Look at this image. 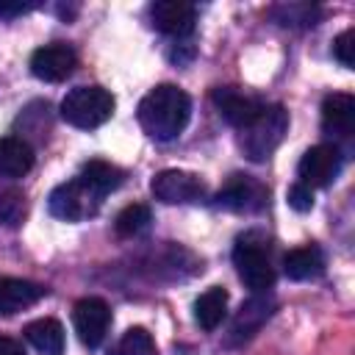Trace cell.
Listing matches in <instances>:
<instances>
[{"instance_id": "1", "label": "cell", "mask_w": 355, "mask_h": 355, "mask_svg": "<svg viewBox=\"0 0 355 355\" xmlns=\"http://www.w3.org/2000/svg\"><path fill=\"white\" fill-rule=\"evenodd\" d=\"M136 116L147 136H153L158 141H172L189 125L191 97L183 89H178L175 83H161L141 97Z\"/></svg>"}, {"instance_id": "2", "label": "cell", "mask_w": 355, "mask_h": 355, "mask_svg": "<svg viewBox=\"0 0 355 355\" xmlns=\"http://www.w3.org/2000/svg\"><path fill=\"white\" fill-rule=\"evenodd\" d=\"M233 266H236L241 283L255 294H266L275 286V266L269 258V241L261 233H244L236 239Z\"/></svg>"}, {"instance_id": "3", "label": "cell", "mask_w": 355, "mask_h": 355, "mask_svg": "<svg viewBox=\"0 0 355 355\" xmlns=\"http://www.w3.org/2000/svg\"><path fill=\"white\" fill-rule=\"evenodd\" d=\"M116 108V100L108 89L103 86H78V89H69L61 100V119L72 128H80V130H92V128H100L111 119Z\"/></svg>"}, {"instance_id": "4", "label": "cell", "mask_w": 355, "mask_h": 355, "mask_svg": "<svg viewBox=\"0 0 355 355\" xmlns=\"http://www.w3.org/2000/svg\"><path fill=\"white\" fill-rule=\"evenodd\" d=\"M286 130H288V111L280 103H275V105H266L252 125L239 130L241 133L239 144L250 161H266L280 147Z\"/></svg>"}, {"instance_id": "5", "label": "cell", "mask_w": 355, "mask_h": 355, "mask_svg": "<svg viewBox=\"0 0 355 355\" xmlns=\"http://www.w3.org/2000/svg\"><path fill=\"white\" fill-rule=\"evenodd\" d=\"M100 205H103V197L80 175H75L67 183H58L47 197L50 214L64 222H80L86 216H94L100 211Z\"/></svg>"}, {"instance_id": "6", "label": "cell", "mask_w": 355, "mask_h": 355, "mask_svg": "<svg viewBox=\"0 0 355 355\" xmlns=\"http://www.w3.org/2000/svg\"><path fill=\"white\" fill-rule=\"evenodd\" d=\"M266 200H269V189L261 180L250 175H233L216 191L214 205L225 211H236V214H258L266 208Z\"/></svg>"}, {"instance_id": "7", "label": "cell", "mask_w": 355, "mask_h": 355, "mask_svg": "<svg viewBox=\"0 0 355 355\" xmlns=\"http://www.w3.org/2000/svg\"><path fill=\"white\" fill-rule=\"evenodd\" d=\"M150 191L155 200L166 202V205H189V202H200L205 200V183L200 180V175L194 172H183V169H164L153 178Z\"/></svg>"}, {"instance_id": "8", "label": "cell", "mask_w": 355, "mask_h": 355, "mask_svg": "<svg viewBox=\"0 0 355 355\" xmlns=\"http://www.w3.org/2000/svg\"><path fill=\"white\" fill-rule=\"evenodd\" d=\"M72 324L83 347L97 349L105 341V333L111 327V308L100 297H83L72 308Z\"/></svg>"}, {"instance_id": "9", "label": "cell", "mask_w": 355, "mask_h": 355, "mask_svg": "<svg viewBox=\"0 0 355 355\" xmlns=\"http://www.w3.org/2000/svg\"><path fill=\"white\" fill-rule=\"evenodd\" d=\"M211 100H214L219 116L227 125H233L236 130H244L247 125H252L261 116V111L266 108L263 100H258V97L236 89V86H219V89H214L211 92Z\"/></svg>"}, {"instance_id": "10", "label": "cell", "mask_w": 355, "mask_h": 355, "mask_svg": "<svg viewBox=\"0 0 355 355\" xmlns=\"http://www.w3.org/2000/svg\"><path fill=\"white\" fill-rule=\"evenodd\" d=\"M341 172V150L336 144H316L300 158L297 175L308 189H327Z\"/></svg>"}, {"instance_id": "11", "label": "cell", "mask_w": 355, "mask_h": 355, "mask_svg": "<svg viewBox=\"0 0 355 355\" xmlns=\"http://www.w3.org/2000/svg\"><path fill=\"white\" fill-rule=\"evenodd\" d=\"M75 67H78V55L64 42L44 44V47L33 50V55H31V72H33V78H39L44 83L67 80L75 72Z\"/></svg>"}, {"instance_id": "12", "label": "cell", "mask_w": 355, "mask_h": 355, "mask_svg": "<svg viewBox=\"0 0 355 355\" xmlns=\"http://www.w3.org/2000/svg\"><path fill=\"white\" fill-rule=\"evenodd\" d=\"M150 25L178 42L191 36L194 22H197V8L183 0H158L150 6Z\"/></svg>"}, {"instance_id": "13", "label": "cell", "mask_w": 355, "mask_h": 355, "mask_svg": "<svg viewBox=\"0 0 355 355\" xmlns=\"http://www.w3.org/2000/svg\"><path fill=\"white\" fill-rule=\"evenodd\" d=\"M275 313V300L266 297V294H255L250 297L247 302H241V308L236 311L233 322H230V333H227V341L230 344H241V341H250L261 327L263 322Z\"/></svg>"}, {"instance_id": "14", "label": "cell", "mask_w": 355, "mask_h": 355, "mask_svg": "<svg viewBox=\"0 0 355 355\" xmlns=\"http://www.w3.org/2000/svg\"><path fill=\"white\" fill-rule=\"evenodd\" d=\"M322 130L333 139H349L355 130V97L333 92L322 103Z\"/></svg>"}, {"instance_id": "15", "label": "cell", "mask_w": 355, "mask_h": 355, "mask_svg": "<svg viewBox=\"0 0 355 355\" xmlns=\"http://www.w3.org/2000/svg\"><path fill=\"white\" fill-rule=\"evenodd\" d=\"M47 294L44 286L22 277H0V316H14L31 305H36Z\"/></svg>"}, {"instance_id": "16", "label": "cell", "mask_w": 355, "mask_h": 355, "mask_svg": "<svg viewBox=\"0 0 355 355\" xmlns=\"http://www.w3.org/2000/svg\"><path fill=\"white\" fill-rule=\"evenodd\" d=\"M33 166V147L19 136L0 139V180L25 178Z\"/></svg>"}, {"instance_id": "17", "label": "cell", "mask_w": 355, "mask_h": 355, "mask_svg": "<svg viewBox=\"0 0 355 355\" xmlns=\"http://www.w3.org/2000/svg\"><path fill=\"white\" fill-rule=\"evenodd\" d=\"M283 272H286L288 280H311V277H319L324 272V255L313 244L288 250L286 258H283Z\"/></svg>"}, {"instance_id": "18", "label": "cell", "mask_w": 355, "mask_h": 355, "mask_svg": "<svg viewBox=\"0 0 355 355\" xmlns=\"http://www.w3.org/2000/svg\"><path fill=\"white\" fill-rule=\"evenodd\" d=\"M227 291L222 286H211L205 288L197 300H194V322L202 330H216L222 324V319L227 316Z\"/></svg>"}, {"instance_id": "19", "label": "cell", "mask_w": 355, "mask_h": 355, "mask_svg": "<svg viewBox=\"0 0 355 355\" xmlns=\"http://www.w3.org/2000/svg\"><path fill=\"white\" fill-rule=\"evenodd\" d=\"M25 338H28V344H33L42 355H64V327H61V322L58 319H50V316H44V319H36V322H31V324H25Z\"/></svg>"}, {"instance_id": "20", "label": "cell", "mask_w": 355, "mask_h": 355, "mask_svg": "<svg viewBox=\"0 0 355 355\" xmlns=\"http://www.w3.org/2000/svg\"><path fill=\"white\" fill-rule=\"evenodd\" d=\"M100 197H108L111 191H116L119 186H122V180H125V172L119 169V166H114V164H108V161H89V164H83V169L78 172Z\"/></svg>"}, {"instance_id": "21", "label": "cell", "mask_w": 355, "mask_h": 355, "mask_svg": "<svg viewBox=\"0 0 355 355\" xmlns=\"http://www.w3.org/2000/svg\"><path fill=\"white\" fill-rule=\"evenodd\" d=\"M269 14L283 28H313L322 19V8L311 3H280Z\"/></svg>"}, {"instance_id": "22", "label": "cell", "mask_w": 355, "mask_h": 355, "mask_svg": "<svg viewBox=\"0 0 355 355\" xmlns=\"http://www.w3.org/2000/svg\"><path fill=\"white\" fill-rule=\"evenodd\" d=\"M150 222H153L150 208L141 205V202H133V205L119 211V216L114 222V230H116L119 239H136V236H141L150 227Z\"/></svg>"}, {"instance_id": "23", "label": "cell", "mask_w": 355, "mask_h": 355, "mask_svg": "<svg viewBox=\"0 0 355 355\" xmlns=\"http://www.w3.org/2000/svg\"><path fill=\"white\" fill-rule=\"evenodd\" d=\"M114 355H158V347H155L153 336H150L144 327H130V330L119 338Z\"/></svg>"}, {"instance_id": "24", "label": "cell", "mask_w": 355, "mask_h": 355, "mask_svg": "<svg viewBox=\"0 0 355 355\" xmlns=\"http://www.w3.org/2000/svg\"><path fill=\"white\" fill-rule=\"evenodd\" d=\"M25 197L22 191H6L0 197V222L8 225V227H17L22 219H25Z\"/></svg>"}, {"instance_id": "25", "label": "cell", "mask_w": 355, "mask_h": 355, "mask_svg": "<svg viewBox=\"0 0 355 355\" xmlns=\"http://www.w3.org/2000/svg\"><path fill=\"white\" fill-rule=\"evenodd\" d=\"M333 55H336V61H338L341 67H347V69L355 67V31H352V28L341 31V33L333 39Z\"/></svg>"}, {"instance_id": "26", "label": "cell", "mask_w": 355, "mask_h": 355, "mask_svg": "<svg viewBox=\"0 0 355 355\" xmlns=\"http://www.w3.org/2000/svg\"><path fill=\"white\" fill-rule=\"evenodd\" d=\"M288 205H291L294 211H300V214L311 211V208H313V189H308L305 183L297 180V183L288 189Z\"/></svg>"}, {"instance_id": "27", "label": "cell", "mask_w": 355, "mask_h": 355, "mask_svg": "<svg viewBox=\"0 0 355 355\" xmlns=\"http://www.w3.org/2000/svg\"><path fill=\"white\" fill-rule=\"evenodd\" d=\"M33 8H39V3H33V0H28V3H22V0H17V3H11V0H0V17H6V19L22 17V14L33 11Z\"/></svg>"}, {"instance_id": "28", "label": "cell", "mask_w": 355, "mask_h": 355, "mask_svg": "<svg viewBox=\"0 0 355 355\" xmlns=\"http://www.w3.org/2000/svg\"><path fill=\"white\" fill-rule=\"evenodd\" d=\"M0 355H25V349H22L19 341H14L8 336H0Z\"/></svg>"}]
</instances>
